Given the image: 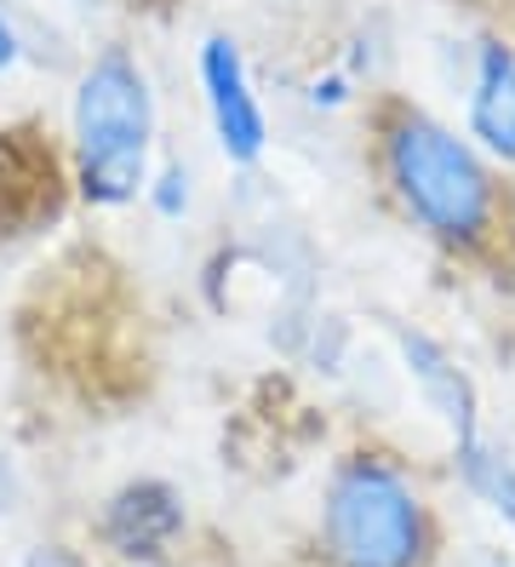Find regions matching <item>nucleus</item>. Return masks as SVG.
Returning <instances> with one entry per match:
<instances>
[{
  "label": "nucleus",
  "mask_w": 515,
  "mask_h": 567,
  "mask_svg": "<svg viewBox=\"0 0 515 567\" xmlns=\"http://www.w3.org/2000/svg\"><path fill=\"white\" fill-rule=\"evenodd\" d=\"M47 138L52 132H29V144H18V132H0V236H29L75 202L63 144Z\"/></svg>",
  "instance_id": "obj_6"
},
{
  "label": "nucleus",
  "mask_w": 515,
  "mask_h": 567,
  "mask_svg": "<svg viewBox=\"0 0 515 567\" xmlns=\"http://www.w3.org/2000/svg\"><path fill=\"white\" fill-rule=\"evenodd\" d=\"M34 58V41H29V29H23V18L0 0V75H12V70H23V63Z\"/></svg>",
  "instance_id": "obj_11"
},
{
  "label": "nucleus",
  "mask_w": 515,
  "mask_h": 567,
  "mask_svg": "<svg viewBox=\"0 0 515 567\" xmlns=\"http://www.w3.org/2000/svg\"><path fill=\"white\" fill-rule=\"evenodd\" d=\"M144 202L166 218V224H178L189 207H195V166L178 161V155H166L155 161V173H150V189H144Z\"/></svg>",
  "instance_id": "obj_10"
},
{
  "label": "nucleus",
  "mask_w": 515,
  "mask_h": 567,
  "mask_svg": "<svg viewBox=\"0 0 515 567\" xmlns=\"http://www.w3.org/2000/svg\"><path fill=\"white\" fill-rule=\"evenodd\" d=\"M470 144L515 173V47L498 35H481L470 52Z\"/></svg>",
  "instance_id": "obj_8"
},
{
  "label": "nucleus",
  "mask_w": 515,
  "mask_h": 567,
  "mask_svg": "<svg viewBox=\"0 0 515 567\" xmlns=\"http://www.w3.org/2000/svg\"><path fill=\"white\" fill-rule=\"evenodd\" d=\"M161 150L155 75L126 41L86 47L69 81L63 161L69 189L86 213H126L144 202Z\"/></svg>",
  "instance_id": "obj_2"
},
{
  "label": "nucleus",
  "mask_w": 515,
  "mask_h": 567,
  "mask_svg": "<svg viewBox=\"0 0 515 567\" xmlns=\"http://www.w3.org/2000/svg\"><path fill=\"white\" fill-rule=\"evenodd\" d=\"M475 567H515V561H509V556H504V550H487V556H481V561H475Z\"/></svg>",
  "instance_id": "obj_13"
},
{
  "label": "nucleus",
  "mask_w": 515,
  "mask_h": 567,
  "mask_svg": "<svg viewBox=\"0 0 515 567\" xmlns=\"http://www.w3.org/2000/svg\"><path fill=\"white\" fill-rule=\"evenodd\" d=\"M195 81H200V104H206V121H213L218 155L235 173H253L269 155V115H264V97L253 86L240 41L213 29V35L195 47Z\"/></svg>",
  "instance_id": "obj_4"
},
{
  "label": "nucleus",
  "mask_w": 515,
  "mask_h": 567,
  "mask_svg": "<svg viewBox=\"0 0 515 567\" xmlns=\"http://www.w3.org/2000/svg\"><path fill=\"white\" fill-rule=\"evenodd\" d=\"M459 458V482L470 498H481L509 533H515V453L487 442V436H475L470 447H453Z\"/></svg>",
  "instance_id": "obj_9"
},
{
  "label": "nucleus",
  "mask_w": 515,
  "mask_h": 567,
  "mask_svg": "<svg viewBox=\"0 0 515 567\" xmlns=\"http://www.w3.org/2000/svg\"><path fill=\"white\" fill-rule=\"evenodd\" d=\"M390 339L401 350V367H406L412 390H419V402L446 424L453 447H470L481 436V395L464 373V361H453V350H446L435 332L406 327V321H390Z\"/></svg>",
  "instance_id": "obj_7"
},
{
  "label": "nucleus",
  "mask_w": 515,
  "mask_h": 567,
  "mask_svg": "<svg viewBox=\"0 0 515 567\" xmlns=\"http://www.w3.org/2000/svg\"><path fill=\"white\" fill-rule=\"evenodd\" d=\"M184 533H189V505H184V493L161 476L121 482L97 511V539L126 567H161L178 550Z\"/></svg>",
  "instance_id": "obj_5"
},
{
  "label": "nucleus",
  "mask_w": 515,
  "mask_h": 567,
  "mask_svg": "<svg viewBox=\"0 0 515 567\" xmlns=\"http://www.w3.org/2000/svg\"><path fill=\"white\" fill-rule=\"evenodd\" d=\"M372 166L390 207L419 236L453 258L493 252L509 224L504 166L487 161L470 138H459L441 115L412 97L372 104Z\"/></svg>",
  "instance_id": "obj_1"
},
{
  "label": "nucleus",
  "mask_w": 515,
  "mask_h": 567,
  "mask_svg": "<svg viewBox=\"0 0 515 567\" xmlns=\"http://www.w3.org/2000/svg\"><path fill=\"white\" fill-rule=\"evenodd\" d=\"M435 545L430 505L406 464L361 447L321 487V550L332 567H424Z\"/></svg>",
  "instance_id": "obj_3"
},
{
  "label": "nucleus",
  "mask_w": 515,
  "mask_h": 567,
  "mask_svg": "<svg viewBox=\"0 0 515 567\" xmlns=\"http://www.w3.org/2000/svg\"><path fill=\"white\" fill-rule=\"evenodd\" d=\"M23 567H81L69 550H58V545H41V550H29V561Z\"/></svg>",
  "instance_id": "obj_12"
}]
</instances>
